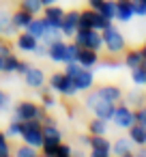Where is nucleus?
<instances>
[{"label": "nucleus", "instance_id": "1", "mask_svg": "<svg viewBox=\"0 0 146 157\" xmlns=\"http://www.w3.org/2000/svg\"><path fill=\"white\" fill-rule=\"evenodd\" d=\"M101 37H103V48H105L112 56L125 52V48H127L125 37H122V33H120L114 24H110L105 30H101Z\"/></svg>", "mask_w": 146, "mask_h": 157}, {"label": "nucleus", "instance_id": "2", "mask_svg": "<svg viewBox=\"0 0 146 157\" xmlns=\"http://www.w3.org/2000/svg\"><path fill=\"white\" fill-rule=\"evenodd\" d=\"M13 118H20L22 123L37 118V121L43 123L45 110L41 108V103H35V101H20V103H15V108H13Z\"/></svg>", "mask_w": 146, "mask_h": 157}, {"label": "nucleus", "instance_id": "3", "mask_svg": "<svg viewBox=\"0 0 146 157\" xmlns=\"http://www.w3.org/2000/svg\"><path fill=\"white\" fill-rule=\"evenodd\" d=\"M22 140L35 148L41 151L43 144V123L32 118V121H24V129H22Z\"/></svg>", "mask_w": 146, "mask_h": 157}, {"label": "nucleus", "instance_id": "4", "mask_svg": "<svg viewBox=\"0 0 146 157\" xmlns=\"http://www.w3.org/2000/svg\"><path fill=\"white\" fill-rule=\"evenodd\" d=\"M50 88H52L56 95H62V97H73V95H77L75 82H73L69 75H65L62 71L50 75Z\"/></svg>", "mask_w": 146, "mask_h": 157}, {"label": "nucleus", "instance_id": "5", "mask_svg": "<svg viewBox=\"0 0 146 157\" xmlns=\"http://www.w3.org/2000/svg\"><path fill=\"white\" fill-rule=\"evenodd\" d=\"M73 41H75L80 48H90V50H95V52H99V50L103 48V37H101V33L95 30V28H88V30L77 28V33L73 35Z\"/></svg>", "mask_w": 146, "mask_h": 157}, {"label": "nucleus", "instance_id": "6", "mask_svg": "<svg viewBox=\"0 0 146 157\" xmlns=\"http://www.w3.org/2000/svg\"><path fill=\"white\" fill-rule=\"evenodd\" d=\"M110 123H114L118 129H129V127L135 123V110H133V108H129L127 103H122V105H118V103H116V108H114V114H112Z\"/></svg>", "mask_w": 146, "mask_h": 157}, {"label": "nucleus", "instance_id": "7", "mask_svg": "<svg viewBox=\"0 0 146 157\" xmlns=\"http://www.w3.org/2000/svg\"><path fill=\"white\" fill-rule=\"evenodd\" d=\"M88 148H90V155L92 157H107L112 153V142L105 136H90Z\"/></svg>", "mask_w": 146, "mask_h": 157}, {"label": "nucleus", "instance_id": "8", "mask_svg": "<svg viewBox=\"0 0 146 157\" xmlns=\"http://www.w3.org/2000/svg\"><path fill=\"white\" fill-rule=\"evenodd\" d=\"M80 28V11H65V17H62V24H60V33L62 37H73Z\"/></svg>", "mask_w": 146, "mask_h": 157}, {"label": "nucleus", "instance_id": "9", "mask_svg": "<svg viewBox=\"0 0 146 157\" xmlns=\"http://www.w3.org/2000/svg\"><path fill=\"white\" fill-rule=\"evenodd\" d=\"M41 13H43V20H45L47 26H52V28H60L62 17H65V9H62V7H58V5H47V7H43Z\"/></svg>", "mask_w": 146, "mask_h": 157}, {"label": "nucleus", "instance_id": "10", "mask_svg": "<svg viewBox=\"0 0 146 157\" xmlns=\"http://www.w3.org/2000/svg\"><path fill=\"white\" fill-rule=\"evenodd\" d=\"M73 82H75L77 93H86V90H90L92 84H95V73H92V69L82 67V69L77 71V75L73 78Z\"/></svg>", "mask_w": 146, "mask_h": 157}, {"label": "nucleus", "instance_id": "11", "mask_svg": "<svg viewBox=\"0 0 146 157\" xmlns=\"http://www.w3.org/2000/svg\"><path fill=\"white\" fill-rule=\"evenodd\" d=\"M24 82H26L28 88H35V90L43 88V86H45V73H43V69L30 67V69L24 73Z\"/></svg>", "mask_w": 146, "mask_h": 157}, {"label": "nucleus", "instance_id": "12", "mask_svg": "<svg viewBox=\"0 0 146 157\" xmlns=\"http://www.w3.org/2000/svg\"><path fill=\"white\" fill-rule=\"evenodd\" d=\"M135 17V11H133V0H116V20L127 24Z\"/></svg>", "mask_w": 146, "mask_h": 157}, {"label": "nucleus", "instance_id": "13", "mask_svg": "<svg viewBox=\"0 0 146 157\" xmlns=\"http://www.w3.org/2000/svg\"><path fill=\"white\" fill-rule=\"evenodd\" d=\"M82 67H88V69H95L99 65V52L90 50V48H80L77 50V58H75Z\"/></svg>", "mask_w": 146, "mask_h": 157}, {"label": "nucleus", "instance_id": "14", "mask_svg": "<svg viewBox=\"0 0 146 157\" xmlns=\"http://www.w3.org/2000/svg\"><path fill=\"white\" fill-rule=\"evenodd\" d=\"M133 148H135V144H133V140H131L129 136L116 138V142L112 144V153L118 155V157H129V155L133 153Z\"/></svg>", "mask_w": 146, "mask_h": 157}, {"label": "nucleus", "instance_id": "15", "mask_svg": "<svg viewBox=\"0 0 146 157\" xmlns=\"http://www.w3.org/2000/svg\"><path fill=\"white\" fill-rule=\"evenodd\" d=\"M97 90H99L101 99H105V101H112V103H120L122 101V90L116 84H103Z\"/></svg>", "mask_w": 146, "mask_h": 157}, {"label": "nucleus", "instance_id": "16", "mask_svg": "<svg viewBox=\"0 0 146 157\" xmlns=\"http://www.w3.org/2000/svg\"><path fill=\"white\" fill-rule=\"evenodd\" d=\"M37 43H39V39H35V37L28 35L26 30H22V33L17 35V39H15L17 50H22V52H26V54H32L35 48H37Z\"/></svg>", "mask_w": 146, "mask_h": 157}, {"label": "nucleus", "instance_id": "17", "mask_svg": "<svg viewBox=\"0 0 146 157\" xmlns=\"http://www.w3.org/2000/svg\"><path fill=\"white\" fill-rule=\"evenodd\" d=\"M65 54H67V43L65 39L54 41L52 45H47V58L52 63H65Z\"/></svg>", "mask_w": 146, "mask_h": 157}, {"label": "nucleus", "instance_id": "18", "mask_svg": "<svg viewBox=\"0 0 146 157\" xmlns=\"http://www.w3.org/2000/svg\"><path fill=\"white\" fill-rule=\"evenodd\" d=\"M15 33H17V28L13 26L11 13L5 11V9H0V37H11Z\"/></svg>", "mask_w": 146, "mask_h": 157}, {"label": "nucleus", "instance_id": "19", "mask_svg": "<svg viewBox=\"0 0 146 157\" xmlns=\"http://www.w3.org/2000/svg\"><path fill=\"white\" fill-rule=\"evenodd\" d=\"M35 15L30 13V11H26V9H17L15 13H11V20H13V26L17 28V30H26V26L30 24V20H32Z\"/></svg>", "mask_w": 146, "mask_h": 157}, {"label": "nucleus", "instance_id": "20", "mask_svg": "<svg viewBox=\"0 0 146 157\" xmlns=\"http://www.w3.org/2000/svg\"><path fill=\"white\" fill-rule=\"evenodd\" d=\"M45 30H47L45 20H43V17H37V15H35V17L30 20V24L26 26V33H28V35H32V37H35V39H39V41H41V37L45 35Z\"/></svg>", "mask_w": 146, "mask_h": 157}, {"label": "nucleus", "instance_id": "21", "mask_svg": "<svg viewBox=\"0 0 146 157\" xmlns=\"http://www.w3.org/2000/svg\"><path fill=\"white\" fill-rule=\"evenodd\" d=\"M114 108H116V103H112V101H105V99H101L90 112L95 114V116H99V118H103V121H110L112 118V114H114Z\"/></svg>", "mask_w": 146, "mask_h": 157}, {"label": "nucleus", "instance_id": "22", "mask_svg": "<svg viewBox=\"0 0 146 157\" xmlns=\"http://www.w3.org/2000/svg\"><path fill=\"white\" fill-rule=\"evenodd\" d=\"M122 99H125V103L131 108H140V105H144V101H146V93H142L140 88H131L127 95H122Z\"/></svg>", "mask_w": 146, "mask_h": 157}, {"label": "nucleus", "instance_id": "23", "mask_svg": "<svg viewBox=\"0 0 146 157\" xmlns=\"http://www.w3.org/2000/svg\"><path fill=\"white\" fill-rule=\"evenodd\" d=\"M129 138L133 140V144L135 146H142V144H146V127L144 125H140V123H133L129 129Z\"/></svg>", "mask_w": 146, "mask_h": 157}, {"label": "nucleus", "instance_id": "24", "mask_svg": "<svg viewBox=\"0 0 146 157\" xmlns=\"http://www.w3.org/2000/svg\"><path fill=\"white\" fill-rule=\"evenodd\" d=\"M144 63V54H142V50H129L127 54H125V60H122V65L131 71V69H135V67H140Z\"/></svg>", "mask_w": 146, "mask_h": 157}, {"label": "nucleus", "instance_id": "25", "mask_svg": "<svg viewBox=\"0 0 146 157\" xmlns=\"http://www.w3.org/2000/svg\"><path fill=\"white\" fill-rule=\"evenodd\" d=\"M107 123H110V121H103V118L95 116V118L88 123V131H90V136H107V129H110Z\"/></svg>", "mask_w": 146, "mask_h": 157}, {"label": "nucleus", "instance_id": "26", "mask_svg": "<svg viewBox=\"0 0 146 157\" xmlns=\"http://www.w3.org/2000/svg\"><path fill=\"white\" fill-rule=\"evenodd\" d=\"M39 93H41V108L47 112V110H54L56 105H58V101H56V97H54V90L50 93V90H45V88H39Z\"/></svg>", "mask_w": 146, "mask_h": 157}, {"label": "nucleus", "instance_id": "27", "mask_svg": "<svg viewBox=\"0 0 146 157\" xmlns=\"http://www.w3.org/2000/svg\"><path fill=\"white\" fill-rule=\"evenodd\" d=\"M22 129H24V123L20 118H11V123L7 125L5 133H7V138H22Z\"/></svg>", "mask_w": 146, "mask_h": 157}, {"label": "nucleus", "instance_id": "28", "mask_svg": "<svg viewBox=\"0 0 146 157\" xmlns=\"http://www.w3.org/2000/svg\"><path fill=\"white\" fill-rule=\"evenodd\" d=\"M99 13L114 22L116 20V0H103V5L99 7Z\"/></svg>", "mask_w": 146, "mask_h": 157}, {"label": "nucleus", "instance_id": "29", "mask_svg": "<svg viewBox=\"0 0 146 157\" xmlns=\"http://www.w3.org/2000/svg\"><path fill=\"white\" fill-rule=\"evenodd\" d=\"M17 65H20V58L15 54H9L5 56V65H2V73H17Z\"/></svg>", "mask_w": 146, "mask_h": 157}, {"label": "nucleus", "instance_id": "30", "mask_svg": "<svg viewBox=\"0 0 146 157\" xmlns=\"http://www.w3.org/2000/svg\"><path fill=\"white\" fill-rule=\"evenodd\" d=\"M20 7L26 9V11H30L32 15H39L43 11V2H41V0H22Z\"/></svg>", "mask_w": 146, "mask_h": 157}, {"label": "nucleus", "instance_id": "31", "mask_svg": "<svg viewBox=\"0 0 146 157\" xmlns=\"http://www.w3.org/2000/svg\"><path fill=\"white\" fill-rule=\"evenodd\" d=\"M92 17H95V11H92V9L80 11V28H82V30L92 28Z\"/></svg>", "mask_w": 146, "mask_h": 157}, {"label": "nucleus", "instance_id": "32", "mask_svg": "<svg viewBox=\"0 0 146 157\" xmlns=\"http://www.w3.org/2000/svg\"><path fill=\"white\" fill-rule=\"evenodd\" d=\"M131 80H133L135 86H146V69L142 65L135 67V69H131Z\"/></svg>", "mask_w": 146, "mask_h": 157}, {"label": "nucleus", "instance_id": "33", "mask_svg": "<svg viewBox=\"0 0 146 157\" xmlns=\"http://www.w3.org/2000/svg\"><path fill=\"white\" fill-rule=\"evenodd\" d=\"M110 24H112V20H107L105 15H101L99 11H95V17H92V28H95V30L101 33V30H105Z\"/></svg>", "mask_w": 146, "mask_h": 157}, {"label": "nucleus", "instance_id": "34", "mask_svg": "<svg viewBox=\"0 0 146 157\" xmlns=\"http://www.w3.org/2000/svg\"><path fill=\"white\" fill-rule=\"evenodd\" d=\"M99 101H101L99 90H86V99H84V108H86V110H92Z\"/></svg>", "mask_w": 146, "mask_h": 157}, {"label": "nucleus", "instance_id": "35", "mask_svg": "<svg viewBox=\"0 0 146 157\" xmlns=\"http://www.w3.org/2000/svg\"><path fill=\"white\" fill-rule=\"evenodd\" d=\"M58 144H60V140H52V138H43V144H41V151H43L45 155H56V151H58Z\"/></svg>", "mask_w": 146, "mask_h": 157}, {"label": "nucleus", "instance_id": "36", "mask_svg": "<svg viewBox=\"0 0 146 157\" xmlns=\"http://www.w3.org/2000/svg\"><path fill=\"white\" fill-rule=\"evenodd\" d=\"M15 155L17 157H37L39 155V148H35V146H30V144H22V146H17L15 148Z\"/></svg>", "mask_w": 146, "mask_h": 157}, {"label": "nucleus", "instance_id": "37", "mask_svg": "<svg viewBox=\"0 0 146 157\" xmlns=\"http://www.w3.org/2000/svg\"><path fill=\"white\" fill-rule=\"evenodd\" d=\"M77 50H80V45L73 41V43H67V54H65V63H73L75 58H77ZM62 63V65H65Z\"/></svg>", "mask_w": 146, "mask_h": 157}, {"label": "nucleus", "instance_id": "38", "mask_svg": "<svg viewBox=\"0 0 146 157\" xmlns=\"http://www.w3.org/2000/svg\"><path fill=\"white\" fill-rule=\"evenodd\" d=\"M11 155V146H9V138L5 131H0V157H9Z\"/></svg>", "mask_w": 146, "mask_h": 157}, {"label": "nucleus", "instance_id": "39", "mask_svg": "<svg viewBox=\"0 0 146 157\" xmlns=\"http://www.w3.org/2000/svg\"><path fill=\"white\" fill-rule=\"evenodd\" d=\"M9 108H11V95L0 88V114H2L5 110H9Z\"/></svg>", "mask_w": 146, "mask_h": 157}, {"label": "nucleus", "instance_id": "40", "mask_svg": "<svg viewBox=\"0 0 146 157\" xmlns=\"http://www.w3.org/2000/svg\"><path fill=\"white\" fill-rule=\"evenodd\" d=\"M135 123H140V125L146 127V105L135 108Z\"/></svg>", "mask_w": 146, "mask_h": 157}, {"label": "nucleus", "instance_id": "41", "mask_svg": "<svg viewBox=\"0 0 146 157\" xmlns=\"http://www.w3.org/2000/svg\"><path fill=\"white\" fill-rule=\"evenodd\" d=\"M133 11H135V15L146 17V2H142V0H133Z\"/></svg>", "mask_w": 146, "mask_h": 157}, {"label": "nucleus", "instance_id": "42", "mask_svg": "<svg viewBox=\"0 0 146 157\" xmlns=\"http://www.w3.org/2000/svg\"><path fill=\"white\" fill-rule=\"evenodd\" d=\"M56 155H58V157H67V155H73V148H71L69 144H62V142H60V144H58V151H56Z\"/></svg>", "mask_w": 146, "mask_h": 157}, {"label": "nucleus", "instance_id": "43", "mask_svg": "<svg viewBox=\"0 0 146 157\" xmlns=\"http://www.w3.org/2000/svg\"><path fill=\"white\" fill-rule=\"evenodd\" d=\"M32 54H37V56H47V45L43 43V41H39L37 43V48H35V52Z\"/></svg>", "mask_w": 146, "mask_h": 157}, {"label": "nucleus", "instance_id": "44", "mask_svg": "<svg viewBox=\"0 0 146 157\" xmlns=\"http://www.w3.org/2000/svg\"><path fill=\"white\" fill-rule=\"evenodd\" d=\"M122 63H118V60H105V63H101V67H105V69H118Z\"/></svg>", "mask_w": 146, "mask_h": 157}, {"label": "nucleus", "instance_id": "45", "mask_svg": "<svg viewBox=\"0 0 146 157\" xmlns=\"http://www.w3.org/2000/svg\"><path fill=\"white\" fill-rule=\"evenodd\" d=\"M28 69H30V63H26V60H20V65H17V73H20V75H24Z\"/></svg>", "mask_w": 146, "mask_h": 157}, {"label": "nucleus", "instance_id": "46", "mask_svg": "<svg viewBox=\"0 0 146 157\" xmlns=\"http://www.w3.org/2000/svg\"><path fill=\"white\" fill-rule=\"evenodd\" d=\"M88 2V9H92V11H99V7L103 5V0H86Z\"/></svg>", "mask_w": 146, "mask_h": 157}, {"label": "nucleus", "instance_id": "47", "mask_svg": "<svg viewBox=\"0 0 146 157\" xmlns=\"http://www.w3.org/2000/svg\"><path fill=\"white\" fill-rule=\"evenodd\" d=\"M133 153H135V155H140V157H146V144L135 146V148H133Z\"/></svg>", "mask_w": 146, "mask_h": 157}, {"label": "nucleus", "instance_id": "48", "mask_svg": "<svg viewBox=\"0 0 146 157\" xmlns=\"http://www.w3.org/2000/svg\"><path fill=\"white\" fill-rule=\"evenodd\" d=\"M77 142H80L82 146H88V142H90V136H80V138H77Z\"/></svg>", "mask_w": 146, "mask_h": 157}, {"label": "nucleus", "instance_id": "49", "mask_svg": "<svg viewBox=\"0 0 146 157\" xmlns=\"http://www.w3.org/2000/svg\"><path fill=\"white\" fill-rule=\"evenodd\" d=\"M41 2H43V7H47V5H56L58 0H41Z\"/></svg>", "mask_w": 146, "mask_h": 157}, {"label": "nucleus", "instance_id": "50", "mask_svg": "<svg viewBox=\"0 0 146 157\" xmlns=\"http://www.w3.org/2000/svg\"><path fill=\"white\" fill-rule=\"evenodd\" d=\"M2 65H5V56H0V73H2Z\"/></svg>", "mask_w": 146, "mask_h": 157}, {"label": "nucleus", "instance_id": "51", "mask_svg": "<svg viewBox=\"0 0 146 157\" xmlns=\"http://www.w3.org/2000/svg\"><path fill=\"white\" fill-rule=\"evenodd\" d=\"M142 54H144V60H146V45L142 48Z\"/></svg>", "mask_w": 146, "mask_h": 157}, {"label": "nucleus", "instance_id": "52", "mask_svg": "<svg viewBox=\"0 0 146 157\" xmlns=\"http://www.w3.org/2000/svg\"><path fill=\"white\" fill-rule=\"evenodd\" d=\"M142 67H144V69H146V60H144V63H142Z\"/></svg>", "mask_w": 146, "mask_h": 157}, {"label": "nucleus", "instance_id": "53", "mask_svg": "<svg viewBox=\"0 0 146 157\" xmlns=\"http://www.w3.org/2000/svg\"><path fill=\"white\" fill-rule=\"evenodd\" d=\"M144 45H146V41H144Z\"/></svg>", "mask_w": 146, "mask_h": 157}]
</instances>
